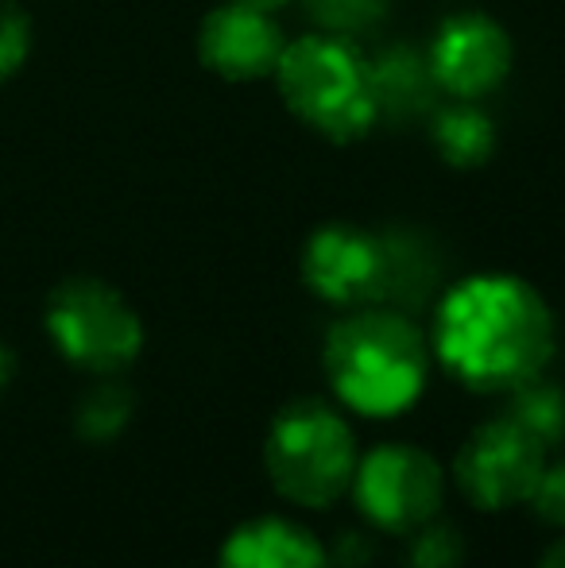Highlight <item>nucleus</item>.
<instances>
[{"label": "nucleus", "instance_id": "nucleus-4", "mask_svg": "<svg viewBox=\"0 0 565 568\" xmlns=\"http://www.w3.org/2000/svg\"><path fill=\"white\" fill-rule=\"evenodd\" d=\"M275 70L286 105L333 140H353L376 120L369 67L333 36H310L283 47Z\"/></svg>", "mask_w": 565, "mask_h": 568}, {"label": "nucleus", "instance_id": "nucleus-11", "mask_svg": "<svg viewBox=\"0 0 565 568\" xmlns=\"http://www.w3.org/2000/svg\"><path fill=\"white\" fill-rule=\"evenodd\" d=\"M218 568H330V554L294 518L260 515L221 541Z\"/></svg>", "mask_w": 565, "mask_h": 568}, {"label": "nucleus", "instance_id": "nucleus-22", "mask_svg": "<svg viewBox=\"0 0 565 568\" xmlns=\"http://www.w3.org/2000/svg\"><path fill=\"white\" fill-rule=\"evenodd\" d=\"M535 568H565V538L562 541H554L551 549H546L543 557H538V565Z\"/></svg>", "mask_w": 565, "mask_h": 568}, {"label": "nucleus", "instance_id": "nucleus-20", "mask_svg": "<svg viewBox=\"0 0 565 568\" xmlns=\"http://www.w3.org/2000/svg\"><path fill=\"white\" fill-rule=\"evenodd\" d=\"M531 510L543 518L546 526H562L565 530V456L562 460H546L543 476H538L535 491H531Z\"/></svg>", "mask_w": 565, "mask_h": 568}, {"label": "nucleus", "instance_id": "nucleus-5", "mask_svg": "<svg viewBox=\"0 0 565 568\" xmlns=\"http://www.w3.org/2000/svg\"><path fill=\"white\" fill-rule=\"evenodd\" d=\"M47 329L70 364L85 372H121L143 348L137 310L101 278H70L47 302Z\"/></svg>", "mask_w": 565, "mask_h": 568}, {"label": "nucleus", "instance_id": "nucleus-17", "mask_svg": "<svg viewBox=\"0 0 565 568\" xmlns=\"http://www.w3.org/2000/svg\"><path fill=\"white\" fill-rule=\"evenodd\" d=\"M465 565V538L453 523L430 518L418 530L407 534L403 568H461Z\"/></svg>", "mask_w": 565, "mask_h": 568}, {"label": "nucleus", "instance_id": "nucleus-1", "mask_svg": "<svg viewBox=\"0 0 565 568\" xmlns=\"http://www.w3.org/2000/svg\"><path fill=\"white\" fill-rule=\"evenodd\" d=\"M554 344L551 306L515 275L465 278L445 294L434 317L437 359L481 395H507L543 375Z\"/></svg>", "mask_w": 565, "mask_h": 568}, {"label": "nucleus", "instance_id": "nucleus-10", "mask_svg": "<svg viewBox=\"0 0 565 568\" xmlns=\"http://www.w3.org/2000/svg\"><path fill=\"white\" fill-rule=\"evenodd\" d=\"M283 54L280 28L264 16V8L229 4L213 12L202 28V59L218 74L229 78H256L275 70Z\"/></svg>", "mask_w": 565, "mask_h": 568}, {"label": "nucleus", "instance_id": "nucleus-8", "mask_svg": "<svg viewBox=\"0 0 565 568\" xmlns=\"http://www.w3.org/2000/svg\"><path fill=\"white\" fill-rule=\"evenodd\" d=\"M302 278L333 306H380V236L349 225L317 229L302 252Z\"/></svg>", "mask_w": 565, "mask_h": 568}, {"label": "nucleus", "instance_id": "nucleus-19", "mask_svg": "<svg viewBox=\"0 0 565 568\" xmlns=\"http://www.w3.org/2000/svg\"><path fill=\"white\" fill-rule=\"evenodd\" d=\"M31 51V20L12 0H0V78L16 74Z\"/></svg>", "mask_w": 565, "mask_h": 568}, {"label": "nucleus", "instance_id": "nucleus-16", "mask_svg": "<svg viewBox=\"0 0 565 568\" xmlns=\"http://www.w3.org/2000/svg\"><path fill=\"white\" fill-rule=\"evenodd\" d=\"M132 410H137V398H132V390L124 383H98L78 403L74 426L85 442H109V437H117L129 426Z\"/></svg>", "mask_w": 565, "mask_h": 568}, {"label": "nucleus", "instance_id": "nucleus-23", "mask_svg": "<svg viewBox=\"0 0 565 568\" xmlns=\"http://www.w3.org/2000/svg\"><path fill=\"white\" fill-rule=\"evenodd\" d=\"M12 372H16V364H12V352L0 344V390L8 387V379H12Z\"/></svg>", "mask_w": 565, "mask_h": 568}, {"label": "nucleus", "instance_id": "nucleus-21", "mask_svg": "<svg viewBox=\"0 0 565 568\" xmlns=\"http://www.w3.org/2000/svg\"><path fill=\"white\" fill-rule=\"evenodd\" d=\"M325 554H330V568H364L372 561V541L356 530H345Z\"/></svg>", "mask_w": 565, "mask_h": 568}, {"label": "nucleus", "instance_id": "nucleus-15", "mask_svg": "<svg viewBox=\"0 0 565 568\" xmlns=\"http://www.w3.org/2000/svg\"><path fill=\"white\" fill-rule=\"evenodd\" d=\"M434 143L453 166H476L492 155V124L476 109H450L437 116Z\"/></svg>", "mask_w": 565, "mask_h": 568}, {"label": "nucleus", "instance_id": "nucleus-24", "mask_svg": "<svg viewBox=\"0 0 565 568\" xmlns=\"http://www.w3.org/2000/svg\"><path fill=\"white\" fill-rule=\"evenodd\" d=\"M236 4H252V8H275V4H283V0H236Z\"/></svg>", "mask_w": 565, "mask_h": 568}, {"label": "nucleus", "instance_id": "nucleus-2", "mask_svg": "<svg viewBox=\"0 0 565 568\" xmlns=\"http://www.w3.org/2000/svg\"><path fill=\"white\" fill-rule=\"evenodd\" d=\"M322 367L333 395L349 410L392 418L423 395L430 348L411 314L392 306H361L330 329Z\"/></svg>", "mask_w": 565, "mask_h": 568}, {"label": "nucleus", "instance_id": "nucleus-9", "mask_svg": "<svg viewBox=\"0 0 565 568\" xmlns=\"http://www.w3.org/2000/svg\"><path fill=\"white\" fill-rule=\"evenodd\" d=\"M507 62H512L507 36L488 16H473V12L453 16L437 31L434 54H430V70H434L437 85H445L457 98H481V93H488L507 74Z\"/></svg>", "mask_w": 565, "mask_h": 568}, {"label": "nucleus", "instance_id": "nucleus-13", "mask_svg": "<svg viewBox=\"0 0 565 568\" xmlns=\"http://www.w3.org/2000/svg\"><path fill=\"white\" fill-rule=\"evenodd\" d=\"M372 105L376 116H387L392 124H407L434 109L437 78L430 62L411 47H392L369 67Z\"/></svg>", "mask_w": 565, "mask_h": 568}, {"label": "nucleus", "instance_id": "nucleus-6", "mask_svg": "<svg viewBox=\"0 0 565 568\" xmlns=\"http://www.w3.org/2000/svg\"><path fill=\"white\" fill-rule=\"evenodd\" d=\"M356 510L384 534H411L442 515L445 471L426 449L407 442H384L356 460Z\"/></svg>", "mask_w": 565, "mask_h": 568}, {"label": "nucleus", "instance_id": "nucleus-14", "mask_svg": "<svg viewBox=\"0 0 565 568\" xmlns=\"http://www.w3.org/2000/svg\"><path fill=\"white\" fill-rule=\"evenodd\" d=\"M507 418L519 429H527L543 449H554V445L565 442V390L562 383L554 379H535L519 383L515 390H507Z\"/></svg>", "mask_w": 565, "mask_h": 568}, {"label": "nucleus", "instance_id": "nucleus-12", "mask_svg": "<svg viewBox=\"0 0 565 568\" xmlns=\"http://www.w3.org/2000/svg\"><path fill=\"white\" fill-rule=\"evenodd\" d=\"M442 283V255L434 240L415 229L380 232V306L415 314Z\"/></svg>", "mask_w": 565, "mask_h": 568}, {"label": "nucleus", "instance_id": "nucleus-18", "mask_svg": "<svg viewBox=\"0 0 565 568\" xmlns=\"http://www.w3.org/2000/svg\"><path fill=\"white\" fill-rule=\"evenodd\" d=\"M306 12L333 36H356L384 20L387 0H306Z\"/></svg>", "mask_w": 565, "mask_h": 568}, {"label": "nucleus", "instance_id": "nucleus-3", "mask_svg": "<svg viewBox=\"0 0 565 568\" xmlns=\"http://www.w3.org/2000/svg\"><path fill=\"white\" fill-rule=\"evenodd\" d=\"M356 460L361 453H356L353 426L322 398H294L268 426V479L294 507H333L353 487Z\"/></svg>", "mask_w": 565, "mask_h": 568}, {"label": "nucleus", "instance_id": "nucleus-7", "mask_svg": "<svg viewBox=\"0 0 565 568\" xmlns=\"http://www.w3.org/2000/svg\"><path fill=\"white\" fill-rule=\"evenodd\" d=\"M546 468V449L507 414L476 426L453 460L461 495L481 510H507L531 499Z\"/></svg>", "mask_w": 565, "mask_h": 568}]
</instances>
